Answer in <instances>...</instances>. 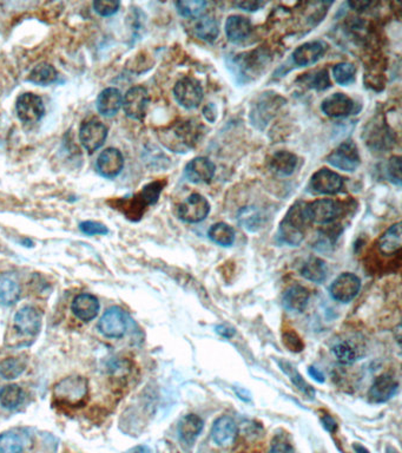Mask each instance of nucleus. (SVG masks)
I'll list each match as a JSON object with an SVG mask.
<instances>
[{"label":"nucleus","mask_w":402,"mask_h":453,"mask_svg":"<svg viewBox=\"0 0 402 453\" xmlns=\"http://www.w3.org/2000/svg\"><path fill=\"white\" fill-rule=\"evenodd\" d=\"M157 136L165 149L177 154H185L196 147L197 143L201 141L203 128L196 121L189 119L164 128L159 130Z\"/></svg>","instance_id":"nucleus-1"},{"label":"nucleus","mask_w":402,"mask_h":453,"mask_svg":"<svg viewBox=\"0 0 402 453\" xmlns=\"http://www.w3.org/2000/svg\"><path fill=\"white\" fill-rule=\"evenodd\" d=\"M54 400L59 406L78 408L88 402V382L82 375H70L57 382L52 391Z\"/></svg>","instance_id":"nucleus-2"},{"label":"nucleus","mask_w":402,"mask_h":453,"mask_svg":"<svg viewBox=\"0 0 402 453\" xmlns=\"http://www.w3.org/2000/svg\"><path fill=\"white\" fill-rule=\"evenodd\" d=\"M282 102L285 103V100L277 93H262L252 105L250 109V122L252 123V126H255L259 129H263L280 110Z\"/></svg>","instance_id":"nucleus-3"},{"label":"nucleus","mask_w":402,"mask_h":453,"mask_svg":"<svg viewBox=\"0 0 402 453\" xmlns=\"http://www.w3.org/2000/svg\"><path fill=\"white\" fill-rule=\"evenodd\" d=\"M128 326H129V320L126 311L121 307L113 306L110 307L109 310L105 312L97 328L106 338L119 339L126 334Z\"/></svg>","instance_id":"nucleus-4"},{"label":"nucleus","mask_w":402,"mask_h":453,"mask_svg":"<svg viewBox=\"0 0 402 453\" xmlns=\"http://www.w3.org/2000/svg\"><path fill=\"white\" fill-rule=\"evenodd\" d=\"M210 213V203L200 194H191L177 208V216L183 222L200 223L204 221Z\"/></svg>","instance_id":"nucleus-5"},{"label":"nucleus","mask_w":402,"mask_h":453,"mask_svg":"<svg viewBox=\"0 0 402 453\" xmlns=\"http://www.w3.org/2000/svg\"><path fill=\"white\" fill-rule=\"evenodd\" d=\"M174 96L177 103L185 109H196L203 100V88L195 78L185 77L175 85Z\"/></svg>","instance_id":"nucleus-6"},{"label":"nucleus","mask_w":402,"mask_h":453,"mask_svg":"<svg viewBox=\"0 0 402 453\" xmlns=\"http://www.w3.org/2000/svg\"><path fill=\"white\" fill-rule=\"evenodd\" d=\"M328 163L331 167L344 170V172H353L360 167L361 159L359 150L355 143L347 141L340 144L335 150L327 157Z\"/></svg>","instance_id":"nucleus-7"},{"label":"nucleus","mask_w":402,"mask_h":453,"mask_svg":"<svg viewBox=\"0 0 402 453\" xmlns=\"http://www.w3.org/2000/svg\"><path fill=\"white\" fill-rule=\"evenodd\" d=\"M360 290V277L353 273H342L331 282L329 293L335 301L348 303L356 298Z\"/></svg>","instance_id":"nucleus-8"},{"label":"nucleus","mask_w":402,"mask_h":453,"mask_svg":"<svg viewBox=\"0 0 402 453\" xmlns=\"http://www.w3.org/2000/svg\"><path fill=\"white\" fill-rule=\"evenodd\" d=\"M306 211L310 223L329 224L341 215V207L334 200L322 198L306 205Z\"/></svg>","instance_id":"nucleus-9"},{"label":"nucleus","mask_w":402,"mask_h":453,"mask_svg":"<svg viewBox=\"0 0 402 453\" xmlns=\"http://www.w3.org/2000/svg\"><path fill=\"white\" fill-rule=\"evenodd\" d=\"M16 110H17L18 118L25 124L39 122L45 113V106L43 103L42 97L31 93H24L18 98Z\"/></svg>","instance_id":"nucleus-10"},{"label":"nucleus","mask_w":402,"mask_h":453,"mask_svg":"<svg viewBox=\"0 0 402 453\" xmlns=\"http://www.w3.org/2000/svg\"><path fill=\"white\" fill-rule=\"evenodd\" d=\"M344 177L329 169H321L310 178L309 188L318 195H335L344 188Z\"/></svg>","instance_id":"nucleus-11"},{"label":"nucleus","mask_w":402,"mask_h":453,"mask_svg":"<svg viewBox=\"0 0 402 453\" xmlns=\"http://www.w3.org/2000/svg\"><path fill=\"white\" fill-rule=\"evenodd\" d=\"M149 93L144 86H134L126 91L123 98V109L128 117L134 121H142L147 113Z\"/></svg>","instance_id":"nucleus-12"},{"label":"nucleus","mask_w":402,"mask_h":453,"mask_svg":"<svg viewBox=\"0 0 402 453\" xmlns=\"http://www.w3.org/2000/svg\"><path fill=\"white\" fill-rule=\"evenodd\" d=\"M108 137V128L96 119L85 122L80 126V141L88 154H93L104 146Z\"/></svg>","instance_id":"nucleus-13"},{"label":"nucleus","mask_w":402,"mask_h":453,"mask_svg":"<svg viewBox=\"0 0 402 453\" xmlns=\"http://www.w3.org/2000/svg\"><path fill=\"white\" fill-rule=\"evenodd\" d=\"M399 382L390 374H381L375 378L372 386L368 391V399L370 403L383 404L397 395Z\"/></svg>","instance_id":"nucleus-14"},{"label":"nucleus","mask_w":402,"mask_h":453,"mask_svg":"<svg viewBox=\"0 0 402 453\" xmlns=\"http://www.w3.org/2000/svg\"><path fill=\"white\" fill-rule=\"evenodd\" d=\"M216 165L206 157H196L185 165V175L191 183H210L214 178Z\"/></svg>","instance_id":"nucleus-15"},{"label":"nucleus","mask_w":402,"mask_h":453,"mask_svg":"<svg viewBox=\"0 0 402 453\" xmlns=\"http://www.w3.org/2000/svg\"><path fill=\"white\" fill-rule=\"evenodd\" d=\"M321 110L328 117L344 118L355 111V103L344 93H333L323 100Z\"/></svg>","instance_id":"nucleus-16"},{"label":"nucleus","mask_w":402,"mask_h":453,"mask_svg":"<svg viewBox=\"0 0 402 453\" xmlns=\"http://www.w3.org/2000/svg\"><path fill=\"white\" fill-rule=\"evenodd\" d=\"M96 167L97 170L103 177L113 178L118 176L124 167V157L122 152L115 148L105 149L101 155L98 156Z\"/></svg>","instance_id":"nucleus-17"},{"label":"nucleus","mask_w":402,"mask_h":453,"mask_svg":"<svg viewBox=\"0 0 402 453\" xmlns=\"http://www.w3.org/2000/svg\"><path fill=\"white\" fill-rule=\"evenodd\" d=\"M14 327L26 336H37L42 327V314L37 308L25 306L21 308L14 315Z\"/></svg>","instance_id":"nucleus-18"},{"label":"nucleus","mask_w":402,"mask_h":453,"mask_svg":"<svg viewBox=\"0 0 402 453\" xmlns=\"http://www.w3.org/2000/svg\"><path fill=\"white\" fill-rule=\"evenodd\" d=\"M239 434V428L231 417L223 415L215 420L211 428V438L217 446H230L234 444Z\"/></svg>","instance_id":"nucleus-19"},{"label":"nucleus","mask_w":402,"mask_h":453,"mask_svg":"<svg viewBox=\"0 0 402 453\" xmlns=\"http://www.w3.org/2000/svg\"><path fill=\"white\" fill-rule=\"evenodd\" d=\"M327 50V45L321 40L305 43L294 51L292 58L298 67H310L316 63Z\"/></svg>","instance_id":"nucleus-20"},{"label":"nucleus","mask_w":402,"mask_h":453,"mask_svg":"<svg viewBox=\"0 0 402 453\" xmlns=\"http://www.w3.org/2000/svg\"><path fill=\"white\" fill-rule=\"evenodd\" d=\"M71 310L78 319L88 323L98 315L99 301L93 294H80L73 299Z\"/></svg>","instance_id":"nucleus-21"},{"label":"nucleus","mask_w":402,"mask_h":453,"mask_svg":"<svg viewBox=\"0 0 402 453\" xmlns=\"http://www.w3.org/2000/svg\"><path fill=\"white\" fill-rule=\"evenodd\" d=\"M309 290L301 285L290 286L282 297V305L287 311L301 313L306 310L309 302Z\"/></svg>","instance_id":"nucleus-22"},{"label":"nucleus","mask_w":402,"mask_h":453,"mask_svg":"<svg viewBox=\"0 0 402 453\" xmlns=\"http://www.w3.org/2000/svg\"><path fill=\"white\" fill-rule=\"evenodd\" d=\"M123 105V96L116 88H108L98 96L96 106L98 113L105 117H113L121 110Z\"/></svg>","instance_id":"nucleus-23"},{"label":"nucleus","mask_w":402,"mask_h":453,"mask_svg":"<svg viewBox=\"0 0 402 453\" xmlns=\"http://www.w3.org/2000/svg\"><path fill=\"white\" fill-rule=\"evenodd\" d=\"M298 160L296 155L289 151H277L269 160V169L280 177H288L295 172Z\"/></svg>","instance_id":"nucleus-24"},{"label":"nucleus","mask_w":402,"mask_h":453,"mask_svg":"<svg viewBox=\"0 0 402 453\" xmlns=\"http://www.w3.org/2000/svg\"><path fill=\"white\" fill-rule=\"evenodd\" d=\"M204 423L201 417L196 415H187L180 420L177 426V433L180 441L185 444L193 445L201 434Z\"/></svg>","instance_id":"nucleus-25"},{"label":"nucleus","mask_w":402,"mask_h":453,"mask_svg":"<svg viewBox=\"0 0 402 453\" xmlns=\"http://www.w3.org/2000/svg\"><path fill=\"white\" fill-rule=\"evenodd\" d=\"M252 23L248 18L242 17L239 14L230 16L226 21V37L233 43H239L247 39L249 34H252Z\"/></svg>","instance_id":"nucleus-26"},{"label":"nucleus","mask_w":402,"mask_h":453,"mask_svg":"<svg viewBox=\"0 0 402 453\" xmlns=\"http://www.w3.org/2000/svg\"><path fill=\"white\" fill-rule=\"evenodd\" d=\"M401 223L398 222L390 226L387 231L380 236L377 247L385 255H392L401 249Z\"/></svg>","instance_id":"nucleus-27"},{"label":"nucleus","mask_w":402,"mask_h":453,"mask_svg":"<svg viewBox=\"0 0 402 453\" xmlns=\"http://www.w3.org/2000/svg\"><path fill=\"white\" fill-rule=\"evenodd\" d=\"M300 273L308 281L322 283L327 279V264L320 257H310L302 266Z\"/></svg>","instance_id":"nucleus-28"},{"label":"nucleus","mask_w":402,"mask_h":453,"mask_svg":"<svg viewBox=\"0 0 402 453\" xmlns=\"http://www.w3.org/2000/svg\"><path fill=\"white\" fill-rule=\"evenodd\" d=\"M239 226L250 233L260 231L265 223V216L259 208L256 207H244L239 210L237 215Z\"/></svg>","instance_id":"nucleus-29"},{"label":"nucleus","mask_w":402,"mask_h":453,"mask_svg":"<svg viewBox=\"0 0 402 453\" xmlns=\"http://www.w3.org/2000/svg\"><path fill=\"white\" fill-rule=\"evenodd\" d=\"M29 364V358L25 354L17 357L6 358L0 361V377L6 380L17 379L19 375L24 373Z\"/></svg>","instance_id":"nucleus-30"},{"label":"nucleus","mask_w":402,"mask_h":453,"mask_svg":"<svg viewBox=\"0 0 402 453\" xmlns=\"http://www.w3.org/2000/svg\"><path fill=\"white\" fill-rule=\"evenodd\" d=\"M21 287L17 280L10 275L0 277V305L10 307L21 299Z\"/></svg>","instance_id":"nucleus-31"},{"label":"nucleus","mask_w":402,"mask_h":453,"mask_svg":"<svg viewBox=\"0 0 402 453\" xmlns=\"http://www.w3.org/2000/svg\"><path fill=\"white\" fill-rule=\"evenodd\" d=\"M263 64V57L256 55V52H252V54L249 52V54L239 56L237 58L235 59L233 67L239 72L241 78H246V77H250V76L252 77V75H255L256 70Z\"/></svg>","instance_id":"nucleus-32"},{"label":"nucleus","mask_w":402,"mask_h":453,"mask_svg":"<svg viewBox=\"0 0 402 453\" xmlns=\"http://www.w3.org/2000/svg\"><path fill=\"white\" fill-rule=\"evenodd\" d=\"M279 364V367H280L281 371L289 378L290 382H293L295 387L298 390L301 391L303 395H306L307 398L314 399L316 392H315L314 387L309 385L308 382L303 379L301 374L298 373L296 369L294 367L290 362L285 360L277 361Z\"/></svg>","instance_id":"nucleus-33"},{"label":"nucleus","mask_w":402,"mask_h":453,"mask_svg":"<svg viewBox=\"0 0 402 453\" xmlns=\"http://www.w3.org/2000/svg\"><path fill=\"white\" fill-rule=\"evenodd\" d=\"M193 32L197 38L204 42L213 43L216 40V38L220 34V26L216 19L210 16H204L200 18L195 24Z\"/></svg>","instance_id":"nucleus-34"},{"label":"nucleus","mask_w":402,"mask_h":453,"mask_svg":"<svg viewBox=\"0 0 402 453\" xmlns=\"http://www.w3.org/2000/svg\"><path fill=\"white\" fill-rule=\"evenodd\" d=\"M331 353L341 365H353L359 358V351L349 340L335 342L331 347Z\"/></svg>","instance_id":"nucleus-35"},{"label":"nucleus","mask_w":402,"mask_h":453,"mask_svg":"<svg viewBox=\"0 0 402 453\" xmlns=\"http://www.w3.org/2000/svg\"><path fill=\"white\" fill-rule=\"evenodd\" d=\"M57 80H58V72L56 70L55 67H52L49 63L38 64L37 67H34V70L29 72V78H27L31 83L43 85V86L52 84Z\"/></svg>","instance_id":"nucleus-36"},{"label":"nucleus","mask_w":402,"mask_h":453,"mask_svg":"<svg viewBox=\"0 0 402 453\" xmlns=\"http://www.w3.org/2000/svg\"><path fill=\"white\" fill-rule=\"evenodd\" d=\"M208 237L218 246L230 247L234 244L235 231L228 223L218 222L211 226L208 231Z\"/></svg>","instance_id":"nucleus-37"},{"label":"nucleus","mask_w":402,"mask_h":453,"mask_svg":"<svg viewBox=\"0 0 402 453\" xmlns=\"http://www.w3.org/2000/svg\"><path fill=\"white\" fill-rule=\"evenodd\" d=\"M25 399V393L18 385H6L0 390V404L6 410H16Z\"/></svg>","instance_id":"nucleus-38"},{"label":"nucleus","mask_w":402,"mask_h":453,"mask_svg":"<svg viewBox=\"0 0 402 453\" xmlns=\"http://www.w3.org/2000/svg\"><path fill=\"white\" fill-rule=\"evenodd\" d=\"M279 239L283 244L292 247H298L305 239V233L283 220L279 226Z\"/></svg>","instance_id":"nucleus-39"},{"label":"nucleus","mask_w":402,"mask_h":453,"mask_svg":"<svg viewBox=\"0 0 402 453\" xmlns=\"http://www.w3.org/2000/svg\"><path fill=\"white\" fill-rule=\"evenodd\" d=\"M300 80L308 88L316 90V91H323L331 86V80H329V76H328L326 69L307 73Z\"/></svg>","instance_id":"nucleus-40"},{"label":"nucleus","mask_w":402,"mask_h":453,"mask_svg":"<svg viewBox=\"0 0 402 453\" xmlns=\"http://www.w3.org/2000/svg\"><path fill=\"white\" fill-rule=\"evenodd\" d=\"M333 75L339 85L347 86L355 82L356 67L352 63H339L333 67Z\"/></svg>","instance_id":"nucleus-41"},{"label":"nucleus","mask_w":402,"mask_h":453,"mask_svg":"<svg viewBox=\"0 0 402 453\" xmlns=\"http://www.w3.org/2000/svg\"><path fill=\"white\" fill-rule=\"evenodd\" d=\"M175 5L182 17L197 18L204 13L208 4L201 0H190V1H177Z\"/></svg>","instance_id":"nucleus-42"},{"label":"nucleus","mask_w":402,"mask_h":453,"mask_svg":"<svg viewBox=\"0 0 402 453\" xmlns=\"http://www.w3.org/2000/svg\"><path fill=\"white\" fill-rule=\"evenodd\" d=\"M24 441L17 433L5 432L0 434V453H23Z\"/></svg>","instance_id":"nucleus-43"},{"label":"nucleus","mask_w":402,"mask_h":453,"mask_svg":"<svg viewBox=\"0 0 402 453\" xmlns=\"http://www.w3.org/2000/svg\"><path fill=\"white\" fill-rule=\"evenodd\" d=\"M163 187L164 183L159 182V181L151 182L142 189V191L139 194V198H142L143 202L147 206H152V205H155L156 202L158 201L159 195L162 193Z\"/></svg>","instance_id":"nucleus-44"},{"label":"nucleus","mask_w":402,"mask_h":453,"mask_svg":"<svg viewBox=\"0 0 402 453\" xmlns=\"http://www.w3.org/2000/svg\"><path fill=\"white\" fill-rule=\"evenodd\" d=\"M282 342L287 349L294 353L301 352L302 349H305V344H303L301 338L293 329H287V331L283 332Z\"/></svg>","instance_id":"nucleus-45"},{"label":"nucleus","mask_w":402,"mask_h":453,"mask_svg":"<svg viewBox=\"0 0 402 453\" xmlns=\"http://www.w3.org/2000/svg\"><path fill=\"white\" fill-rule=\"evenodd\" d=\"M121 3L115 0H96L93 3V9L102 17H110L119 10Z\"/></svg>","instance_id":"nucleus-46"},{"label":"nucleus","mask_w":402,"mask_h":453,"mask_svg":"<svg viewBox=\"0 0 402 453\" xmlns=\"http://www.w3.org/2000/svg\"><path fill=\"white\" fill-rule=\"evenodd\" d=\"M80 229L83 234L88 236L106 235L109 233L108 226L95 221H84L80 223Z\"/></svg>","instance_id":"nucleus-47"},{"label":"nucleus","mask_w":402,"mask_h":453,"mask_svg":"<svg viewBox=\"0 0 402 453\" xmlns=\"http://www.w3.org/2000/svg\"><path fill=\"white\" fill-rule=\"evenodd\" d=\"M387 174L394 185H401V159L399 156H393L388 162Z\"/></svg>","instance_id":"nucleus-48"},{"label":"nucleus","mask_w":402,"mask_h":453,"mask_svg":"<svg viewBox=\"0 0 402 453\" xmlns=\"http://www.w3.org/2000/svg\"><path fill=\"white\" fill-rule=\"evenodd\" d=\"M268 453H295L293 446L289 441H287L283 437L277 436L269 449Z\"/></svg>","instance_id":"nucleus-49"},{"label":"nucleus","mask_w":402,"mask_h":453,"mask_svg":"<svg viewBox=\"0 0 402 453\" xmlns=\"http://www.w3.org/2000/svg\"><path fill=\"white\" fill-rule=\"evenodd\" d=\"M264 4L263 1H239V3H236V6L239 9L244 10L247 12H255L257 10H260L261 8H263Z\"/></svg>","instance_id":"nucleus-50"},{"label":"nucleus","mask_w":402,"mask_h":453,"mask_svg":"<svg viewBox=\"0 0 402 453\" xmlns=\"http://www.w3.org/2000/svg\"><path fill=\"white\" fill-rule=\"evenodd\" d=\"M321 423H322L324 430L329 433H334L338 430V424H336L335 420L331 418V415H323L321 418Z\"/></svg>","instance_id":"nucleus-51"},{"label":"nucleus","mask_w":402,"mask_h":453,"mask_svg":"<svg viewBox=\"0 0 402 453\" xmlns=\"http://www.w3.org/2000/svg\"><path fill=\"white\" fill-rule=\"evenodd\" d=\"M215 331L217 333L218 336H222V338H226V339H230L233 336H235V329L234 328L229 327L226 325H218L215 327Z\"/></svg>","instance_id":"nucleus-52"},{"label":"nucleus","mask_w":402,"mask_h":453,"mask_svg":"<svg viewBox=\"0 0 402 453\" xmlns=\"http://www.w3.org/2000/svg\"><path fill=\"white\" fill-rule=\"evenodd\" d=\"M308 374L314 379L315 382H321V384L324 382V375H323L322 372L314 366H310L308 369Z\"/></svg>","instance_id":"nucleus-53"},{"label":"nucleus","mask_w":402,"mask_h":453,"mask_svg":"<svg viewBox=\"0 0 402 453\" xmlns=\"http://www.w3.org/2000/svg\"><path fill=\"white\" fill-rule=\"evenodd\" d=\"M373 3H369V1H351V3H348V5L353 10H356V11H364V10L367 9Z\"/></svg>","instance_id":"nucleus-54"},{"label":"nucleus","mask_w":402,"mask_h":453,"mask_svg":"<svg viewBox=\"0 0 402 453\" xmlns=\"http://www.w3.org/2000/svg\"><path fill=\"white\" fill-rule=\"evenodd\" d=\"M126 453H152V451L147 445H139L132 449L128 450Z\"/></svg>","instance_id":"nucleus-55"},{"label":"nucleus","mask_w":402,"mask_h":453,"mask_svg":"<svg viewBox=\"0 0 402 453\" xmlns=\"http://www.w3.org/2000/svg\"><path fill=\"white\" fill-rule=\"evenodd\" d=\"M235 392L236 395H239V399H242L244 402H250V395L248 391L244 390V388H236L235 387Z\"/></svg>","instance_id":"nucleus-56"},{"label":"nucleus","mask_w":402,"mask_h":453,"mask_svg":"<svg viewBox=\"0 0 402 453\" xmlns=\"http://www.w3.org/2000/svg\"><path fill=\"white\" fill-rule=\"evenodd\" d=\"M353 449L355 451L356 453H370L368 450L366 449L365 446L356 443V444L353 445Z\"/></svg>","instance_id":"nucleus-57"}]
</instances>
